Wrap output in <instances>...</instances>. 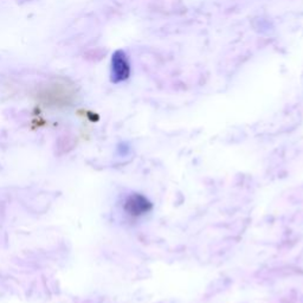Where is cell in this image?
Instances as JSON below:
<instances>
[{
	"label": "cell",
	"mask_w": 303,
	"mask_h": 303,
	"mask_svg": "<svg viewBox=\"0 0 303 303\" xmlns=\"http://www.w3.org/2000/svg\"><path fill=\"white\" fill-rule=\"evenodd\" d=\"M131 76V63L122 50H117L111 56L110 63V81L113 83H121Z\"/></svg>",
	"instance_id": "6da1fadb"
},
{
	"label": "cell",
	"mask_w": 303,
	"mask_h": 303,
	"mask_svg": "<svg viewBox=\"0 0 303 303\" xmlns=\"http://www.w3.org/2000/svg\"><path fill=\"white\" fill-rule=\"evenodd\" d=\"M149 208H151V204L143 197L140 196H132L126 202V210L134 216H140V214L148 211Z\"/></svg>",
	"instance_id": "7a4b0ae2"
}]
</instances>
